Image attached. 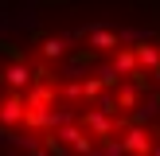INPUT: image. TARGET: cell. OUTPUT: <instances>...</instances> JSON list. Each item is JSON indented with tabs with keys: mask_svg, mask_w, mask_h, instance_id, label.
I'll return each mask as SVG.
<instances>
[{
	"mask_svg": "<svg viewBox=\"0 0 160 156\" xmlns=\"http://www.w3.org/2000/svg\"><path fill=\"white\" fill-rule=\"evenodd\" d=\"M121 148H125V152H137V156H148V152H152V137H148V133L141 129V125H133V129L125 133Z\"/></svg>",
	"mask_w": 160,
	"mask_h": 156,
	"instance_id": "cell-1",
	"label": "cell"
},
{
	"mask_svg": "<svg viewBox=\"0 0 160 156\" xmlns=\"http://www.w3.org/2000/svg\"><path fill=\"white\" fill-rule=\"evenodd\" d=\"M82 125L94 133V137H102V140L113 137V121H109L106 113H98V109H86V113H82Z\"/></svg>",
	"mask_w": 160,
	"mask_h": 156,
	"instance_id": "cell-2",
	"label": "cell"
},
{
	"mask_svg": "<svg viewBox=\"0 0 160 156\" xmlns=\"http://www.w3.org/2000/svg\"><path fill=\"white\" fill-rule=\"evenodd\" d=\"M23 109H28V105H23V94H8V101L0 105V121H4V125H20L23 121Z\"/></svg>",
	"mask_w": 160,
	"mask_h": 156,
	"instance_id": "cell-3",
	"label": "cell"
},
{
	"mask_svg": "<svg viewBox=\"0 0 160 156\" xmlns=\"http://www.w3.org/2000/svg\"><path fill=\"white\" fill-rule=\"evenodd\" d=\"M90 47H98V51H117V47H121V39H117V31L94 27V31H90Z\"/></svg>",
	"mask_w": 160,
	"mask_h": 156,
	"instance_id": "cell-4",
	"label": "cell"
},
{
	"mask_svg": "<svg viewBox=\"0 0 160 156\" xmlns=\"http://www.w3.org/2000/svg\"><path fill=\"white\" fill-rule=\"evenodd\" d=\"M4 82L16 86V90H20V86H31V70H28V62H12V66L4 70Z\"/></svg>",
	"mask_w": 160,
	"mask_h": 156,
	"instance_id": "cell-5",
	"label": "cell"
},
{
	"mask_svg": "<svg viewBox=\"0 0 160 156\" xmlns=\"http://www.w3.org/2000/svg\"><path fill=\"white\" fill-rule=\"evenodd\" d=\"M133 59H137L141 66H148V70L156 74V70H160V47H148V43H141L137 51H133Z\"/></svg>",
	"mask_w": 160,
	"mask_h": 156,
	"instance_id": "cell-6",
	"label": "cell"
},
{
	"mask_svg": "<svg viewBox=\"0 0 160 156\" xmlns=\"http://www.w3.org/2000/svg\"><path fill=\"white\" fill-rule=\"evenodd\" d=\"M23 125L28 129H51V113L47 109H23Z\"/></svg>",
	"mask_w": 160,
	"mask_h": 156,
	"instance_id": "cell-7",
	"label": "cell"
},
{
	"mask_svg": "<svg viewBox=\"0 0 160 156\" xmlns=\"http://www.w3.org/2000/svg\"><path fill=\"white\" fill-rule=\"evenodd\" d=\"M113 70L121 78H129L133 70H137V59H133V51H117V62H113Z\"/></svg>",
	"mask_w": 160,
	"mask_h": 156,
	"instance_id": "cell-8",
	"label": "cell"
},
{
	"mask_svg": "<svg viewBox=\"0 0 160 156\" xmlns=\"http://www.w3.org/2000/svg\"><path fill=\"white\" fill-rule=\"evenodd\" d=\"M62 51H67V39H47L43 43V59H59Z\"/></svg>",
	"mask_w": 160,
	"mask_h": 156,
	"instance_id": "cell-9",
	"label": "cell"
},
{
	"mask_svg": "<svg viewBox=\"0 0 160 156\" xmlns=\"http://www.w3.org/2000/svg\"><path fill=\"white\" fill-rule=\"evenodd\" d=\"M117 105H125V109H133V105H137V90H133V86H121V94H117Z\"/></svg>",
	"mask_w": 160,
	"mask_h": 156,
	"instance_id": "cell-10",
	"label": "cell"
},
{
	"mask_svg": "<svg viewBox=\"0 0 160 156\" xmlns=\"http://www.w3.org/2000/svg\"><path fill=\"white\" fill-rule=\"evenodd\" d=\"M102 156H125V148H121V140H113V137H106V148H102Z\"/></svg>",
	"mask_w": 160,
	"mask_h": 156,
	"instance_id": "cell-11",
	"label": "cell"
},
{
	"mask_svg": "<svg viewBox=\"0 0 160 156\" xmlns=\"http://www.w3.org/2000/svg\"><path fill=\"white\" fill-rule=\"evenodd\" d=\"M156 156H160V148H156Z\"/></svg>",
	"mask_w": 160,
	"mask_h": 156,
	"instance_id": "cell-12",
	"label": "cell"
}]
</instances>
